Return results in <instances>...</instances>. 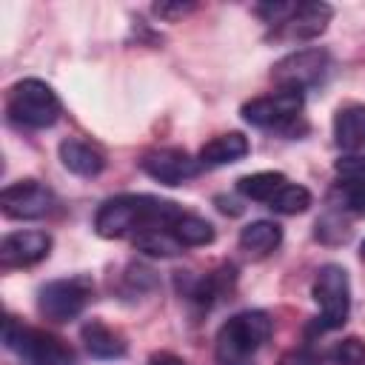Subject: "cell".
<instances>
[{
    "mask_svg": "<svg viewBox=\"0 0 365 365\" xmlns=\"http://www.w3.org/2000/svg\"><path fill=\"white\" fill-rule=\"evenodd\" d=\"M182 208L171 200H160L151 194H120L106 200L94 214V231L106 240L125 237L128 231H148V228H168Z\"/></svg>",
    "mask_w": 365,
    "mask_h": 365,
    "instance_id": "6da1fadb",
    "label": "cell"
},
{
    "mask_svg": "<svg viewBox=\"0 0 365 365\" xmlns=\"http://www.w3.org/2000/svg\"><path fill=\"white\" fill-rule=\"evenodd\" d=\"M274 334V322L265 311H240L220 331L214 342V354L220 365H245L251 354H257Z\"/></svg>",
    "mask_w": 365,
    "mask_h": 365,
    "instance_id": "7a4b0ae2",
    "label": "cell"
},
{
    "mask_svg": "<svg viewBox=\"0 0 365 365\" xmlns=\"http://www.w3.org/2000/svg\"><path fill=\"white\" fill-rule=\"evenodd\" d=\"M3 345L26 365H80L68 342L43 328L23 325L14 317H6L3 322Z\"/></svg>",
    "mask_w": 365,
    "mask_h": 365,
    "instance_id": "3957f363",
    "label": "cell"
},
{
    "mask_svg": "<svg viewBox=\"0 0 365 365\" xmlns=\"http://www.w3.org/2000/svg\"><path fill=\"white\" fill-rule=\"evenodd\" d=\"M60 97L54 88L37 77L17 80L6 94V114L11 123L26 128H48L60 120Z\"/></svg>",
    "mask_w": 365,
    "mask_h": 365,
    "instance_id": "277c9868",
    "label": "cell"
},
{
    "mask_svg": "<svg viewBox=\"0 0 365 365\" xmlns=\"http://www.w3.org/2000/svg\"><path fill=\"white\" fill-rule=\"evenodd\" d=\"M314 302L319 305V328H342L351 314V282L348 271L336 262H325L314 277Z\"/></svg>",
    "mask_w": 365,
    "mask_h": 365,
    "instance_id": "5b68a950",
    "label": "cell"
},
{
    "mask_svg": "<svg viewBox=\"0 0 365 365\" xmlns=\"http://www.w3.org/2000/svg\"><path fill=\"white\" fill-rule=\"evenodd\" d=\"M91 294H94V282L83 274L66 277V279H51L37 291V308L51 322H68L83 314Z\"/></svg>",
    "mask_w": 365,
    "mask_h": 365,
    "instance_id": "8992f818",
    "label": "cell"
},
{
    "mask_svg": "<svg viewBox=\"0 0 365 365\" xmlns=\"http://www.w3.org/2000/svg\"><path fill=\"white\" fill-rule=\"evenodd\" d=\"M328 66H331V57L325 48H299L277 60L271 68V77L279 88L302 91V88L322 83V77L328 74Z\"/></svg>",
    "mask_w": 365,
    "mask_h": 365,
    "instance_id": "52a82bcc",
    "label": "cell"
},
{
    "mask_svg": "<svg viewBox=\"0 0 365 365\" xmlns=\"http://www.w3.org/2000/svg\"><path fill=\"white\" fill-rule=\"evenodd\" d=\"M302 111V91L297 88H279L265 97H254L242 103L240 114L248 125L257 128H288Z\"/></svg>",
    "mask_w": 365,
    "mask_h": 365,
    "instance_id": "ba28073f",
    "label": "cell"
},
{
    "mask_svg": "<svg viewBox=\"0 0 365 365\" xmlns=\"http://www.w3.org/2000/svg\"><path fill=\"white\" fill-rule=\"evenodd\" d=\"M0 208L9 220H40L54 208V191L40 180H17L0 191Z\"/></svg>",
    "mask_w": 365,
    "mask_h": 365,
    "instance_id": "9c48e42d",
    "label": "cell"
},
{
    "mask_svg": "<svg viewBox=\"0 0 365 365\" xmlns=\"http://www.w3.org/2000/svg\"><path fill=\"white\" fill-rule=\"evenodd\" d=\"M140 168L163 185H182L185 180L197 177L202 165L182 148H151L140 157Z\"/></svg>",
    "mask_w": 365,
    "mask_h": 365,
    "instance_id": "30bf717a",
    "label": "cell"
},
{
    "mask_svg": "<svg viewBox=\"0 0 365 365\" xmlns=\"http://www.w3.org/2000/svg\"><path fill=\"white\" fill-rule=\"evenodd\" d=\"M51 251V237L46 231H14L6 234L0 242V265L9 268H29L46 259Z\"/></svg>",
    "mask_w": 365,
    "mask_h": 365,
    "instance_id": "8fae6325",
    "label": "cell"
},
{
    "mask_svg": "<svg viewBox=\"0 0 365 365\" xmlns=\"http://www.w3.org/2000/svg\"><path fill=\"white\" fill-rule=\"evenodd\" d=\"M334 17V9L328 3H297L288 20L282 23V34L288 40H314L319 37Z\"/></svg>",
    "mask_w": 365,
    "mask_h": 365,
    "instance_id": "7c38bea8",
    "label": "cell"
},
{
    "mask_svg": "<svg viewBox=\"0 0 365 365\" xmlns=\"http://www.w3.org/2000/svg\"><path fill=\"white\" fill-rule=\"evenodd\" d=\"M57 151H60V163L77 177H97L106 168V154L86 140L68 137L60 143Z\"/></svg>",
    "mask_w": 365,
    "mask_h": 365,
    "instance_id": "4fadbf2b",
    "label": "cell"
},
{
    "mask_svg": "<svg viewBox=\"0 0 365 365\" xmlns=\"http://www.w3.org/2000/svg\"><path fill=\"white\" fill-rule=\"evenodd\" d=\"M248 151H251L248 137L240 134V131H228V134L211 137V140L200 148L197 160H200V165H205V168H220V165H231V163L242 160Z\"/></svg>",
    "mask_w": 365,
    "mask_h": 365,
    "instance_id": "5bb4252c",
    "label": "cell"
},
{
    "mask_svg": "<svg viewBox=\"0 0 365 365\" xmlns=\"http://www.w3.org/2000/svg\"><path fill=\"white\" fill-rule=\"evenodd\" d=\"M334 143L342 151H359L365 148V106L348 103L336 108L334 114Z\"/></svg>",
    "mask_w": 365,
    "mask_h": 365,
    "instance_id": "9a60e30c",
    "label": "cell"
},
{
    "mask_svg": "<svg viewBox=\"0 0 365 365\" xmlns=\"http://www.w3.org/2000/svg\"><path fill=\"white\" fill-rule=\"evenodd\" d=\"M80 339L86 345V351L97 359H120L125 356V339L123 334H117L114 328H108L100 319H88L80 328Z\"/></svg>",
    "mask_w": 365,
    "mask_h": 365,
    "instance_id": "2e32d148",
    "label": "cell"
},
{
    "mask_svg": "<svg viewBox=\"0 0 365 365\" xmlns=\"http://www.w3.org/2000/svg\"><path fill=\"white\" fill-rule=\"evenodd\" d=\"M282 242V228L274 220H254L240 231V248L248 254H268Z\"/></svg>",
    "mask_w": 365,
    "mask_h": 365,
    "instance_id": "e0dca14e",
    "label": "cell"
},
{
    "mask_svg": "<svg viewBox=\"0 0 365 365\" xmlns=\"http://www.w3.org/2000/svg\"><path fill=\"white\" fill-rule=\"evenodd\" d=\"M168 231L174 234V240H177L182 248H200V245L214 242V225H211L208 220L197 217V214H185V211H182V214L168 225Z\"/></svg>",
    "mask_w": 365,
    "mask_h": 365,
    "instance_id": "ac0fdd59",
    "label": "cell"
},
{
    "mask_svg": "<svg viewBox=\"0 0 365 365\" xmlns=\"http://www.w3.org/2000/svg\"><path fill=\"white\" fill-rule=\"evenodd\" d=\"M288 182V177L282 171H257V174H245L237 180V191L254 202H271V197Z\"/></svg>",
    "mask_w": 365,
    "mask_h": 365,
    "instance_id": "d6986e66",
    "label": "cell"
},
{
    "mask_svg": "<svg viewBox=\"0 0 365 365\" xmlns=\"http://www.w3.org/2000/svg\"><path fill=\"white\" fill-rule=\"evenodd\" d=\"M134 245L137 251L143 254H151V257H174L182 251V245L174 240V234L168 228H148V231H140L134 237Z\"/></svg>",
    "mask_w": 365,
    "mask_h": 365,
    "instance_id": "ffe728a7",
    "label": "cell"
},
{
    "mask_svg": "<svg viewBox=\"0 0 365 365\" xmlns=\"http://www.w3.org/2000/svg\"><path fill=\"white\" fill-rule=\"evenodd\" d=\"M308 205H311V191L297 182H285L268 202V208L277 214H302L308 211Z\"/></svg>",
    "mask_w": 365,
    "mask_h": 365,
    "instance_id": "44dd1931",
    "label": "cell"
},
{
    "mask_svg": "<svg viewBox=\"0 0 365 365\" xmlns=\"http://www.w3.org/2000/svg\"><path fill=\"white\" fill-rule=\"evenodd\" d=\"M331 362L334 365H365V342L356 336H348L331 348Z\"/></svg>",
    "mask_w": 365,
    "mask_h": 365,
    "instance_id": "7402d4cb",
    "label": "cell"
},
{
    "mask_svg": "<svg viewBox=\"0 0 365 365\" xmlns=\"http://www.w3.org/2000/svg\"><path fill=\"white\" fill-rule=\"evenodd\" d=\"M336 194H339V200H342L348 208L365 211V180H348V182H342V185L336 188Z\"/></svg>",
    "mask_w": 365,
    "mask_h": 365,
    "instance_id": "603a6c76",
    "label": "cell"
},
{
    "mask_svg": "<svg viewBox=\"0 0 365 365\" xmlns=\"http://www.w3.org/2000/svg\"><path fill=\"white\" fill-rule=\"evenodd\" d=\"M336 171L348 180H365V157H342L336 163Z\"/></svg>",
    "mask_w": 365,
    "mask_h": 365,
    "instance_id": "cb8c5ba5",
    "label": "cell"
},
{
    "mask_svg": "<svg viewBox=\"0 0 365 365\" xmlns=\"http://www.w3.org/2000/svg\"><path fill=\"white\" fill-rule=\"evenodd\" d=\"M188 11H194V3H154V14L163 20H177Z\"/></svg>",
    "mask_w": 365,
    "mask_h": 365,
    "instance_id": "d4e9b609",
    "label": "cell"
},
{
    "mask_svg": "<svg viewBox=\"0 0 365 365\" xmlns=\"http://www.w3.org/2000/svg\"><path fill=\"white\" fill-rule=\"evenodd\" d=\"M148 365H188L182 356H177V354H168V351H160V354H154L151 359H148Z\"/></svg>",
    "mask_w": 365,
    "mask_h": 365,
    "instance_id": "484cf974",
    "label": "cell"
},
{
    "mask_svg": "<svg viewBox=\"0 0 365 365\" xmlns=\"http://www.w3.org/2000/svg\"><path fill=\"white\" fill-rule=\"evenodd\" d=\"M359 251H362V257H365V240H362V245H359Z\"/></svg>",
    "mask_w": 365,
    "mask_h": 365,
    "instance_id": "4316f807",
    "label": "cell"
}]
</instances>
